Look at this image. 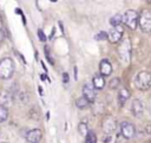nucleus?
<instances>
[{
    "label": "nucleus",
    "mask_w": 151,
    "mask_h": 143,
    "mask_svg": "<svg viewBox=\"0 0 151 143\" xmlns=\"http://www.w3.org/2000/svg\"><path fill=\"white\" fill-rule=\"evenodd\" d=\"M14 72V61L6 57L0 60V78L1 79H9Z\"/></svg>",
    "instance_id": "nucleus-1"
},
{
    "label": "nucleus",
    "mask_w": 151,
    "mask_h": 143,
    "mask_svg": "<svg viewBox=\"0 0 151 143\" xmlns=\"http://www.w3.org/2000/svg\"><path fill=\"white\" fill-rule=\"evenodd\" d=\"M134 83H136V86L142 91H145V90L150 89V85H151V74H150V72L140 71L136 76Z\"/></svg>",
    "instance_id": "nucleus-2"
},
{
    "label": "nucleus",
    "mask_w": 151,
    "mask_h": 143,
    "mask_svg": "<svg viewBox=\"0 0 151 143\" xmlns=\"http://www.w3.org/2000/svg\"><path fill=\"white\" fill-rule=\"evenodd\" d=\"M140 30L145 33H149L151 31V12L149 9H143L142 13L138 15V22Z\"/></svg>",
    "instance_id": "nucleus-3"
},
{
    "label": "nucleus",
    "mask_w": 151,
    "mask_h": 143,
    "mask_svg": "<svg viewBox=\"0 0 151 143\" xmlns=\"http://www.w3.org/2000/svg\"><path fill=\"white\" fill-rule=\"evenodd\" d=\"M122 22H124L130 30H136L138 22V13L133 9H127L122 15Z\"/></svg>",
    "instance_id": "nucleus-4"
},
{
    "label": "nucleus",
    "mask_w": 151,
    "mask_h": 143,
    "mask_svg": "<svg viewBox=\"0 0 151 143\" xmlns=\"http://www.w3.org/2000/svg\"><path fill=\"white\" fill-rule=\"evenodd\" d=\"M118 53L122 60L129 61L130 60V56H131V44L129 39H124L123 43L119 45L118 47Z\"/></svg>",
    "instance_id": "nucleus-5"
},
{
    "label": "nucleus",
    "mask_w": 151,
    "mask_h": 143,
    "mask_svg": "<svg viewBox=\"0 0 151 143\" xmlns=\"http://www.w3.org/2000/svg\"><path fill=\"white\" fill-rule=\"evenodd\" d=\"M123 33H124V31H123V27H122L120 25L113 26V27L109 31V33H107V39L110 40V43L116 44V43H118V41L122 39Z\"/></svg>",
    "instance_id": "nucleus-6"
},
{
    "label": "nucleus",
    "mask_w": 151,
    "mask_h": 143,
    "mask_svg": "<svg viewBox=\"0 0 151 143\" xmlns=\"http://www.w3.org/2000/svg\"><path fill=\"white\" fill-rule=\"evenodd\" d=\"M116 126H117V122H116V119L112 116L104 117V119L101 122V128H103L105 134H107V135L112 134L116 130Z\"/></svg>",
    "instance_id": "nucleus-7"
},
{
    "label": "nucleus",
    "mask_w": 151,
    "mask_h": 143,
    "mask_svg": "<svg viewBox=\"0 0 151 143\" xmlns=\"http://www.w3.org/2000/svg\"><path fill=\"white\" fill-rule=\"evenodd\" d=\"M120 132H122V135H123L125 138L130 139V138H132V137L134 136V134H136V128H134V125H133L132 123H130V122H123V123L120 124Z\"/></svg>",
    "instance_id": "nucleus-8"
},
{
    "label": "nucleus",
    "mask_w": 151,
    "mask_h": 143,
    "mask_svg": "<svg viewBox=\"0 0 151 143\" xmlns=\"http://www.w3.org/2000/svg\"><path fill=\"white\" fill-rule=\"evenodd\" d=\"M131 112L134 117L139 118L143 116L144 113V104L140 99H133L132 104H131Z\"/></svg>",
    "instance_id": "nucleus-9"
},
{
    "label": "nucleus",
    "mask_w": 151,
    "mask_h": 143,
    "mask_svg": "<svg viewBox=\"0 0 151 143\" xmlns=\"http://www.w3.org/2000/svg\"><path fill=\"white\" fill-rule=\"evenodd\" d=\"M96 96L97 95H96V91L92 84H85L83 86V97H85L90 104L96 100Z\"/></svg>",
    "instance_id": "nucleus-10"
},
{
    "label": "nucleus",
    "mask_w": 151,
    "mask_h": 143,
    "mask_svg": "<svg viewBox=\"0 0 151 143\" xmlns=\"http://www.w3.org/2000/svg\"><path fill=\"white\" fill-rule=\"evenodd\" d=\"M41 138H42V131L40 129H32L26 135L27 143H39Z\"/></svg>",
    "instance_id": "nucleus-11"
},
{
    "label": "nucleus",
    "mask_w": 151,
    "mask_h": 143,
    "mask_svg": "<svg viewBox=\"0 0 151 143\" xmlns=\"http://www.w3.org/2000/svg\"><path fill=\"white\" fill-rule=\"evenodd\" d=\"M99 72L101 76L104 77H107L112 73V65L111 63L107 60V59H103L99 64Z\"/></svg>",
    "instance_id": "nucleus-12"
},
{
    "label": "nucleus",
    "mask_w": 151,
    "mask_h": 143,
    "mask_svg": "<svg viewBox=\"0 0 151 143\" xmlns=\"http://www.w3.org/2000/svg\"><path fill=\"white\" fill-rule=\"evenodd\" d=\"M92 86L96 90H101L105 86V78H104V76H101L100 73L94 74L93 78H92Z\"/></svg>",
    "instance_id": "nucleus-13"
},
{
    "label": "nucleus",
    "mask_w": 151,
    "mask_h": 143,
    "mask_svg": "<svg viewBox=\"0 0 151 143\" xmlns=\"http://www.w3.org/2000/svg\"><path fill=\"white\" fill-rule=\"evenodd\" d=\"M129 97H130V92H129V90L126 87H123V89L119 90V92H118V102H119L120 105H124L125 102L129 99Z\"/></svg>",
    "instance_id": "nucleus-14"
},
{
    "label": "nucleus",
    "mask_w": 151,
    "mask_h": 143,
    "mask_svg": "<svg viewBox=\"0 0 151 143\" xmlns=\"http://www.w3.org/2000/svg\"><path fill=\"white\" fill-rule=\"evenodd\" d=\"M11 103H12V95L7 91H2L0 93V105L7 108V105H9Z\"/></svg>",
    "instance_id": "nucleus-15"
},
{
    "label": "nucleus",
    "mask_w": 151,
    "mask_h": 143,
    "mask_svg": "<svg viewBox=\"0 0 151 143\" xmlns=\"http://www.w3.org/2000/svg\"><path fill=\"white\" fill-rule=\"evenodd\" d=\"M76 105H77L79 109H86V108H88L90 103L87 102V99H86L85 97H80V98H77Z\"/></svg>",
    "instance_id": "nucleus-16"
},
{
    "label": "nucleus",
    "mask_w": 151,
    "mask_h": 143,
    "mask_svg": "<svg viewBox=\"0 0 151 143\" xmlns=\"http://www.w3.org/2000/svg\"><path fill=\"white\" fill-rule=\"evenodd\" d=\"M85 143H97V135L93 131H87L85 135Z\"/></svg>",
    "instance_id": "nucleus-17"
},
{
    "label": "nucleus",
    "mask_w": 151,
    "mask_h": 143,
    "mask_svg": "<svg viewBox=\"0 0 151 143\" xmlns=\"http://www.w3.org/2000/svg\"><path fill=\"white\" fill-rule=\"evenodd\" d=\"M8 117V109L4 105H0V123L5 122Z\"/></svg>",
    "instance_id": "nucleus-18"
},
{
    "label": "nucleus",
    "mask_w": 151,
    "mask_h": 143,
    "mask_svg": "<svg viewBox=\"0 0 151 143\" xmlns=\"http://www.w3.org/2000/svg\"><path fill=\"white\" fill-rule=\"evenodd\" d=\"M110 24H111L112 26H118V25H120V24H122V15H120V14L113 15V17L110 19Z\"/></svg>",
    "instance_id": "nucleus-19"
},
{
    "label": "nucleus",
    "mask_w": 151,
    "mask_h": 143,
    "mask_svg": "<svg viewBox=\"0 0 151 143\" xmlns=\"http://www.w3.org/2000/svg\"><path fill=\"white\" fill-rule=\"evenodd\" d=\"M119 85H120V79L117 78V77L112 78V79L110 80V83H109V87H110L111 90H116Z\"/></svg>",
    "instance_id": "nucleus-20"
},
{
    "label": "nucleus",
    "mask_w": 151,
    "mask_h": 143,
    "mask_svg": "<svg viewBox=\"0 0 151 143\" xmlns=\"http://www.w3.org/2000/svg\"><path fill=\"white\" fill-rule=\"evenodd\" d=\"M78 131H79V134H80V135L85 136V135L87 134V131H88V129H87V125H86V123H84V122L79 123V125H78Z\"/></svg>",
    "instance_id": "nucleus-21"
},
{
    "label": "nucleus",
    "mask_w": 151,
    "mask_h": 143,
    "mask_svg": "<svg viewBox=\"0 0 151 143\" xmlns=\"http://www.w3.org/2000/svg\"><path fill=\"white\" fill-rule=\"evenodd\" d=\"M45 54H46V58H47V60L53 65L54 64V60H53V58H52V56H51V52H50V48L46 46L45 47Z\"/></svg>",
    "instance_id": "nucleus-22"
},
{
    "label": "nucleus",
    "mask_w": 151,
    "mask_h": 143,
    "mask_svg": "<svg viewBox=\"0 0 151 143\" xmlns=\"http://www.w3.org/2000/svg\"><path fill=\"white\" fill-rule=\"evenodd\" d=\"M96 39L97 40H103V39H107V33L106 32H99L97 35H96Z\"/></svg>",
    "instance_id": "nucleus-23"
},
{
    "label": "nucleus",
    "mask_w": 151,
    "mask_h": 143,
    "mask_svg": "<svg viewBox=\"0 0 151 143\" xmlns=\"http://www.w3.org/2000/svg\"><path fill=\"white\" fill-rule=\"evenodd\" d=\"M38 35H39V39H40L41 41H45V40H46V35H45V33L42 32V30H38Z\"/></svg>",
    "instance_id": "nucleus-24"
},
{
    "label": "nucleus",
    "mask_w": 151,
    "mask_h": 143,
    "mask_svg": "<svg viewBox=\"0 0 151 143\" xmlns=\"http://www.w3.org/2000/svg\"><path fill=\"white\" fill-rule=\"evenodd\" d=\"M63 80H64V83H68V74L67 73H63Z\"/></svg>",
    "instance_id": "nucleus-25"
},
{
    "label": "nucleus",
    "mask_w": 151,
    "mask_h": 143,
    "mask_svg": "<svg viewBox=\"0 0 151 143\" xmlns=\"http://www.w3.org/2000/svg\"><path fill=\"white\" fill-rule=\"evenodd\" d=\"M51 1H52V2H55V1H57V0H51Z\"/></svg>",
    "instance_id": "nucleus-26"
},
{
    "label": "nucleus",
    "mask_w": 151,
    "mask_h": 143,
    "mask_svg": "<svg viewBox=\"0 0 151 143\" xmlns=\"http://www.w3.org/2000/svg\"><path fill=\"white\" fill-rule=\"evenodd\" d=\"M146 1H147V2H150V0H146Z\"/></svg>",
    "instance_id": "nucleus-27"
}]
</instances>
